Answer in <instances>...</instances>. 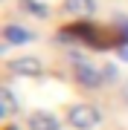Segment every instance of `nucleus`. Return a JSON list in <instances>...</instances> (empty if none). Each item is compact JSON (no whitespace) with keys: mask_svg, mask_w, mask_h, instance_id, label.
Here are the masks:
<instances>
[{"mask_svg":"<svg viewBox=\"0 0 128 130\" xmlns=\"http://www.w3.org/2000/svg\"><path fill=\"white\" fill-rule=\"evenodd\" d=\"M99 121H102V110L93 107V104H87V101L67 107V124L76 127V130H93Z\"/></svg>","mask_w":128,"mask_h":130,"instance_id":"nucleus-1","label":"nucleus"},{"mask_svg":"<svg viewBox=\"0 0 128 130\" xmlns=\"http://www.w3.org/2000/svg\"><path fill=\"white\" fill-rule=\"evenodd\" d=\"M70 75H73V81L79 84L82 90H99L105 78H102V67H96V64H90V61H79V64H73L70 67Z\"/></svg>","mask_w":128,"mask_h":130,"instance_id":"nucleus-2","label":"nucleus"},{"mask_svg":"<svg viewBox=\"0 0 128 130\" xmlns=\"http://www.w3.org/2000/svg\"><path fill=\"white\" fill-rule=\"evenodd\" d=\"M6 70L12 75H24V78H38L44 75V64L41 58H32V55H20V58H12L6 64Z\"/></svg>","mask_w":128,"mask_h":130,"instance_id":"nucleus-3","label":"nucleus"},{"mask_svg":"<svg viewBox=\"0 0 128 130\" xmlns=\"http://www.w3.org/2000/svg\"><path fill=\"white\" fill-rule=\"evenodd\" d=\"M26 127L29 130H61V119L50 110H35L26 116Z\"/></svg>","mask_w":128,"mask_h":130,"instance_id":"nucleus-4","label":"nucleus"},{"mask_svg":"<svg viewBox=\"0 0 128 130\" xmlns=\"http://www.w3.org/2000/svg\"><path fill=\"white\" fill-rule=\"evenodd\" d=\"M3 41H6V46H24V43L35 41V32H29L20 23H6L3 26Z\"/></svg>","mask_w":128,"mask_h":130,"instance_id":"nucleus-5","label":"nucleus"},{"mask_svg":"<svg viewBox=\"0 0 128 130\" xmlns=\"http://www.w3.org/2000/svg\"><path fill=\"white\" fill-rule=\"evenodd\" d=\"M61 9H64V14H70V18L87 20V18L96 14V0H64Z\"/></svg>","mask_w":128,"mask_h":130,"instance_id":"nucleus-6","label":"nucleus"},{"mask_svg":"<svg viewBox=\"0 0 128 130\" xmlns=\"http://www.w3.org/2000/svg\"><path fill=\"white\" fill-rule=\"evenodd\" d=\"M0 113H3L6 119L18 113V98H15V93H12L9 84H3V87H0Z\"/></svg>","mask_w":128,"mask_h":130,"instance_id":"nucleus-7","label":"nucleus"},{"mask_svg":"<svg viewBox=\"0 0 128 130\" xmlns=\"http://www.w3.org/2000/svg\"><path fill=\"white\" fill-rule=\"evenodd\" d=\"M20 12H26V14H32V18H50V6L47 3H41V0H20Z\"/></svg>","mask_w":128,"mask_h":130,"instance_id":"nucleus-8","label":"nucleus"},{"mask_svg":"<svg viewBox=\"0 0 128 130\" xmlns=\"http://www.w3.org/2000/svg\"><path fill=\"white\" fill-rule=\"evenodd\" d=\"M102 78H105V84H117L119 81V67L114 64V61L102 64Z\"/></svg>","mask_w":128,"mask_h":130,"instance_id":"nucleus-9","label":"nucleus"},{"mask_svg":"<svg viewBox=\"0 0 128 130\" xmlns=\"http://www.w3.org/2000/svg\"><path fill=\"white\" fill-rule=\"evenodd\" d=\"M114 26L122 32V38L128 41V14H122V12H119V14H114Z\"/></svg>","mask_w":128,"mask_h":130,"instance_id":"nucleus-10","label":"nucleus"},{"mask_svg":"<svg viewBox=\"0 0 128 130\" xmlns=\"http://www.w3.org/2000/svg\"><path fill=\"white\" fill-rule=\"evenodd\" d=\"M117 58H119V61H125V64H128V43H122V46L117 49Z\"/></svg>","mask_w":128,"mask_h":130,"instance_id":"nucleus-11","label":"nucleus"},{"mask_svg":"<svg viewBox=\"0 0 128 130\" xmlns=\"http://www.w3.org/2000/svg\"><path fill=\"white\" fill-rule=\"evenodd\" d=\"M122 101H128V81L122 84Z\"/></svg>","mask_w":128,"mask_h":130,"instance_id":"nucleus-12","label":"nucleus"}]
</instances>
